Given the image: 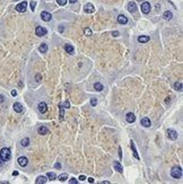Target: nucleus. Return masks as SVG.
<instances>
[{"mask_svg": "<svg viewBox=\"0 0 183 184\" xmlns=\"http://www.w3.org/2000/svg\"><path fill=\"white\" fill-rule=\"evenodd\" d=\"M69 183H70V184H78V181L72 177V178H70V180H69Z\"/></svg>", "mask_w": 183, "mask_h": 184, "instance_id": "obj_35", "label": "nucleus"}, {"mask_svg": "<svg viewBox=\"0 0 183 184\" xmlns=\"http://www.w3.org/2000/svg\"><path fill=\"white\" fill-rule=\"evenodd\" d=\"M0 157L4 159L5 162H8L11 158V151L9 148H2L0 150Z\"/></svg>", "mask_w": 183, "mask_h": 184, "instance_id": "obj_1", "label": "nucleus"}, {"mask_svg": "<svg viewBox=\"0 0 183 184\" xmlns=\"http://www.w3.org/2000/svg\"><path fill=\"white\" fill-rule=\"evenodd\" d=\"M62 105H63L64 108H69V107H70V103H69V101H66L64 103H62Z\"/></svg>", "mask_w": 183, "mask_h": 184, "instance_id": "obj_34", "label": "nucleus"}, {"mask_svg": "<svg viewBox=\"0 0 183 184\" xmlns=\"http://www.w3.org/2000/svg\"><path fill=\"white\" fill-rule=\"evenodd\" d=\"M64 50L69 54H74V46L71 44H64Z\"/></svg>", "mask_w": 183, "mask_h": 184, "instance_id": "obj_20", "label": "nucleus"}, {"mask_svg": "<svg viewBox=\"0 0 183 184\" xmlns=\"http://www.w3.org/2000/svg\"><path fill=\"white\" fill-rule=\"evenodd\" d=\"M94 89L97 90V92H102V90L104 89V87H103V85H102L101 82H95V84H94Z\"/></svg>", "mask_w": 183, "mask_h": 184, "instance_id": "obj_23", "label": "nucleus"}, {"mask_svg": "<svg viewBox=\"0 0 183 184\" xmlns=\"http://www.w3.org/2000/svg\"><path fill=\"white\" fill-rule=\"evenodd\" d=\"M20 145H22L23 147H27V146L30 145V139H28V138H24V139L20 141Z\"/></svg>", "mask_w": 183, "mask_h": 184, "instance_id": "obj_27", "label": "nucleus"}, {"mask_svg": "<svg viewBox=\"0 0 183 184\" xmlns=\"http://www.w3.org/2000/svg\"><path fill=\"white\" fill-rule=\"evenodd\" d=\"M150 40L149 36H147V35H141V36L138 37V42L139 43H146V42H148Z\"/></svg>", "mask_w": 183, "mask_h": 184, "instance_id": "obj_21", "label": "nucleus"}, {"mask_svg": "<svg viewBox=\"0 0 183 184\" xmlns=\"http://www.w3.org/2000/svg\"><path fill=\"white\" fill-rule=\"evenodd\" d=\"M79 180H80V181H85V180H86V177L84 176V175H80V176H79Z\"/></svg>", "mask_w": 183, "mask_h": 184, "instance_id": "obj_40", "label": "nucleus"}, {"mask_svg": "<svg viewBox=\"0 0 183 184\" xmlns=\"http://www.w3.org/2000/svg\"><path fill=\"white\" fill-rule=\"evenodd\" d=\"M112 36L118 37V36H120V33L118 32V31H115V32H112Z\"/></svg>", "mask_w": 183, "mask_h": 184, "instance_id": "obj_36", "label": "nucleus"}, {"mask_svg": "<svg viewBox=\"0 0 183 184\" xmlns=\"http://www.w3.org/2000/svg\"><path fill=\"white\" fill-rule=\"evenodd\" d=\"M130 144H131V149H132V152H133V156H135V158H136V159H139L140 157H139V155H138V151H137V149H136L135 142H133V141H131Z\"/></svg>", "mask_w": 183, "mask_h": 184, "instance_id": "obj_18", "label": "nucleus"}, {"mask_svg": "<svg viewBox=\"0 0 183 184\" xmlns=\"http://www.w3.org/2000/svg\"><path fill=\"white\" fill-rule=\"evenodd\" d=\"M31 10L34 11L35 10V7H36V1H31Z\"/></svg>", "mask_w": 183, "mask_h": 184, "instance_id": "obj_31", "label": "nucleus"}, {"mask_svg": "<svg viewBox=\"0 0 183 184\" xmlns=\"http://www.w3.org/2000/svg\"><path fill=\"white\" fill-rule=\"evenodd\" d=\"M15 1H18V0H15Z\"/></svg>", "mask_w": 183, "mask_h": 184, "instance_id": "obj_48", "label": "nucleus"}, {"mask_svg": "<svg viewBox=\"0 0 183 184\" xmlns=\"http://www.w3.org/2000/svg\"><path fill=\"white\" fill-rule=\"evenodd\" d=\"M11 95H13V96H16V95H17V92H16V90H13V92H11Z\"/></svg>", "mask_w": 183, "mask_h": 184, "instance_id": "obj_43", "label": "nucleus"}, {"mask_svg": "<svg viewBox=\"0 0 183 184\" xmlns=\"http://www.w3.org/2000/svg\"><path fill=\"white\" fill-rule=\"evenodd\" d=\"M126 119H127V121L129 122V123H133V122L136 121V116H135V114L133 113H128L127 114V116H126Z\"/></svg>", "mask_w": 183, "mask_h": 184, "instance_id": "obj_17", "label": "nucleus"}, {"mask_svg": "<svg viewBox=\"0 0 183 184\" xmlns=\"http://www.w3.org/2000/svg\"><path fill=\"white\" fill-rule=\"evenodd\" d=\"M174 89L175 90H179V92H182V82L181 81H176L174 84Z\"/></svg>", "mask_w": 183, "mask_h": 184, "instance_id": "obj_26", "label": "nucleus"}, {"mask_svg": "<svg viewBox=\"0 0 183 184\" xmlns=\"http://www.w3.org/2000/svg\"><path fill=\"white\" fill-rule=\"evenodd\" d=\"M177 137H179V134H177V132H176L175 130L173 129H168L167 130V138L171 140H176L177 139Z\"/></svg>", "mask_w": 183, "mask_h": 184, "instance_id": "obj_5", "label": "nucleus"}, {"mask_svg": "<svg viewBox=\"0 0 183 184\" xmlns=\"http://www.w3.org/2000/svg\"><path fill=\"white\" fill-rule=\"evenodd\" d=\"M35 34H36L38 36H45V35L48 34V30L44 28V27H42V26H38V27L35 28Z\"/></svg>", "mask_w": 183, "mask_h": 184, "instance_id": "obj_3", "label": "nucleus"}, {"mask_svg": "<svg viewBox=\"0 0 183 184\" xmlns=\"http://www.w3.org/2000/svg\"><path fill=\"white\" fill-rule=\"evenodd\" d=\"M48 181V177L46 176H38V178H36V181H35V183L36 184H43V183H45Z\"/></svg>", "mask_w": 183, "mask_h": 184, "instance_id": "obj_22", "label": "nucleus"}, {"mask_svg": "<svg viewBox=\"0 0 183 184\" xmlns=\"http://www.w3.org/2000/svg\"><path fill=\"white\" fill-rule=\"evenodd\" d=\"M38 51L42 52V53H45V52L48 51V45L45 44V43H42V44L40 45V48H38Z\"/></svg>", "mask_w": 183, "mask_h": 184, "instance_id": "obj_25", "label": "nucleus"}, {"mask_svg": "<svg viewBox=\"0 0 183 184\" xmlns=\"http://www.w3.org/2000/svg\"><path fill=\"white\" fill-rule=\"evenodd\" d=\"M54 167H56L57 169H60L61 168V164H60V163H56V164H54Z\"/></svg>", "mask_w": 183, "mask_h": 184, "instance_id": "obj_37", "label": "nucleus"}, {"mask_svg": "<svg viewBox=\"0 0 183 184\" xmlns=\"http://www.w3.org/2000/svg\"><path fill=\"white\" fill-rule=\"evenodd\" d=\"M26 7H27V2L26 1H23V2H20V4H18L16 6V10L19 11V13H24L26 10Z\"/></svg>", "mask_w": 183, "mask_h": 184, "instance_id": "obj_6", "label": "nucleus"}, {"mask_svg": "<svg viewBox=\"0 0 183 184\" xmlns=\"http://www.w3.org/2000/svg\"><path fill=\"white\" fill-rule=\"evenodd\" d=\"M41 18H42V20H44V22H50L51 18H52V16H51V14L48 13V11H42Z\"/></svg>", "mask_w": 183, "mask_h": 184, "instance_id": "obj_8", "label": "nucleus"}, {"mask_svg": "<svg viewBox=\"0 0 183 184\" xmlns=\"http://www.w3.org/2000/svg\"><path fill=\"white\" fill-rule=\"evenodd\" d=\"M40 78H41V76L38 75V76H36V81H40Z\"/></svg>", "mask_w": 183, "mask_h": 184, "instance_id": "obj_45", "label": "nucleus"}, {"mask_svg": "<svg viewBox=\"0 0 183 184\" xmlns=\"http://www.w3.org/2000/svg\"><path fill=\"white\" fill-rule=\"evenodd\" d=\"M128 10L130 11L131 14L136 13V11H137V5H136V2H133V1H130V2L128 4Z\"/></svg>", "mask_w": 183, "mask_h": 184, "instance_id": "obj_11", "label": "nucleus"}, {"mask_svg": "<svg viewBox=\"0 0 183 184\" xmlns=\"http://www.w3.org/2000/svg\"><path fill=\"white\" fill-rule=\"evenodd\" d=\"M59 108H60V116H59V120L60 121H63V116H64V107L62 105V103L59 104Z\"/></svg>", "mask_w": 183, "mask_h": 184, "instance_id": "obj_19", "label": "nucleus"}, {"mask_svg": "<svg viewBox=\"0 0 183 184\" xmlns=\"http://www.w3.org/2000/svg\"><path fill=\"white\" fill-rule=\"evenodd\" d=\"M38 134H42V136H44V134H48L49 133V129L46 127H38Z\"/></svg>", "mask_w": 183, "mask_h": 184, "instance_id": "obj_14", "label": "nucleus"}, {"mask_svg": "<svg viewBox=\"0 0 183 184\" xmlns=\"http://www.w3.org/2000/svg\"><path fill=\"white\" fill-rule=\"evenodd\" d=\"M84 11L85 13H87V14H93L94 11H95V8H94L93 4H86L85 5V7H84Z\"/></svg>", "mask_w": 183, "mask_h": 184, "instance_id": "obj_7", "label": "nucleus"}, {"mask_svg": "<svg viewBox=\"0 0 183 184\" xmlns=\"http://www.w3.org/2000/svg\"><path fill=\"white\" fill-rule=\"evenodd\" d=\"M13 175H14V176H17V175H18V172H14V173H13Z\"/></svg>", "mask_w": 183, "mask_h": 184, "instance_id": "obj_47", "label": "nucleus"}, {"mask_svg": "<svg viewBox=\"0 0 183 184\" xmlns=\"http://www.w3.org/2000/svg\"><path fill=\"white\" fill-rule=\"evenodd\" d=\"M46 177H48L49 180H56L57 175L53 172H49V173H46Z\"/></svg>", "mask_w": 183, "mask_h": 184, "instance_id": "obj_28", "label": "nucleus"}, {"mask_svg": "<svg viewBox=\"0 0 183 184\" xmlns=\"http://www.w3.org/2000/svg\"><path fill=\"white\" fill-rule=\"evenodd\" d=\"M119 157L120 158H122V151H121V148L119 147Z\"/></svg>", "mask_w": 183, "mask_h": 184, "instance_id": "obj_41", "label": "nucleus"}, {"mask_svg": "<svg viewBox=\"0 0 183 184\" xmlns=\"http://www.w3.org/2000/svg\"><path fill=\"white\" fill-rule=\"evenodd\" d=\"M68 0H57V2H58V5H60V6H64V5L67 4Z\"/></svg>", "mask_w": 183, "mask_h": 184, "instance_id": "obj_32", "label": "nucleus"}, {"mask_svg": "<svg viewBox=\"0 0 183 184\" xmlns=\"http://www.w3.org/2000/svg\"><path fill=\"white\" fill-rule=\"evenodd\" d=\"M38 112H40V113H45V112L48 111V105H46V103H44V102L38 103Z\"/></svg>", "mask_w": 183, "mask_h": 184, "instance_id": "obj_9", "label": "nucleus"}, {"mask_svg": "<svg viewBox=\"0 0 183 184\" xmlns=\"http://www.w3.org/2000/svg\"><path fill=\"white\" fill-rule=\"evenodd\" d=\"M69 2H71V4H75V2H77V0H69Z\"/></svg>", "mask_w": 183, "mask_h": 184, "instance_id": "obj_46", "label": "nucleus"}, {"mask_svg": "<svg viewBox=\"0 0 183 184\" xmlns=\"http://www.w3.org/2000/svg\"><path fill=\"white\" fill-rule=\"evenodd\" d=\"M171 175L173 178H181L182 177V168L180 166H174L171 169Z\"/></svg>", "mask_w": 183, "mask_h": 184, "instance_id": "obj_2", "label": "nucleus"}, {"mask_svg": "<svg viewBox=\"0 0 183 184\" xmlns=\"http://www.w3.org/2000/svg\"><path fill=\"white\" fill-rule=\"evenodd\" d=\"M5 101V96L4 95H0V103H2Z\"/></svg>", "mask_w": 183, "mask_h": 184, "instance_id": "obj_39", "label": "nucleus"}, {"mask_svg": "<svg viewBox=\"0 0 183 184\" xmlns=\"http://www.w3.org/2000/svg\"><path fill=\"white\" fill-rule=\"evenodd\" d=\"M118 23L121 24V25H124V24L128 23V18L124 15H119L118 16Z\"/></svg>", "mask_w": 183, "mask_h": 184, "instance_id": "obj_16", "label": "nucleus"}, {"mask_svg": "<svg viewBox=\"0 0 183 184\" xmlns=\"http://www.w3.org/2000/svg\"><path fill=\"white\" fill-rule=\"evenodd\" d=\"M88 182H89V183H94V178L93 177H89V178H88Z\"/></svg>", "mask_w": 183, "mask_h": 184, "instance_id": "obj_42", "label": "nucleus"}, {"mask_svg": "<svg viewBox=\"0 0 183 184\" xmlns=\"http://www.w3.org/2000/svg\"><path fill=\"white\" fill-rule=\"evenodd\" d=\"M140 123H141V125H144L145 128H149L150 125H151V122H150V120L148 118H142Z\"/></svg>", "mask_w": 183, "mask_h": 184, "instance_id": "obj_15", "label": "nucleus"}, {"mask_svg": "<svg viewBox=\"0 0 183 184\" xmlns=\"http://www.w3.org/2000/svg\"><path fill=\"white\" fill-rule=\"evenodd\" d=\"M84 33H85V35H86V36H90V35L93 34V32H92V30H90L89 27H86V28L84 30Z\"/></svg>", "mask_w": 183, "mask_h": 184, "instance_id": "obj_29", "label": "nucleus"}, {"mask_svg": "<svg viewBox=\"0 0 183 184\" xmlns=\"http://www.w3.org/2000/svg\"><path fill=\"white\" fill-rule=\"evenodd\" d=\"M113 167H114V169H115L116 172H119V173H123V167H122V165H121V163L120 162H113Z\"/></svg>", "mask_w": 183, "mask_h": 184, "instance_id": "obj_10", "label": "nucleus"}, {"mask_svg": "<svg viewBox=\"0 0 183 184\" xmlns=\"http://www.w3.org/2000/svg\"><path fill=\"white\" fill-rule=\"evenodd\" d=\"M163 17H164V19H166V20H170V19H172V17H173V15H172V13L171 11H165L164 14H163Z\"/></svg>", "mask_w": 183, "mask_h": 184, "instance_id": "obj_24", "label": "nucleus"}, {"mask_svg": "<svg viewBox=\"0 0 183 184\" xmlns=\"http://www.w3.org/2000/svg\"><path fill=\"white\" fill-rule=\"evenodd\" d=\"M139 1H141V0H139Z\"/></svg>", "mask_w": 183, "mask_h": 184, "instance_id": "obj_49", "label": "nucleus"}, {"mask_svg": "<svg viewBox=\"0 0 183 184\" xmlns=\"http://www.w3.org/2000/svg\"><path fill=\"white\" fill-rule=\"evenodd\" d=\"M59 180L61 181V182H64V181H67L68 180V175L66 173H63V174H61L59 176Z\"/></svg>", "mask_w": 183, "mask_h": 184, "instance_id": "obj_30", "label": "nucleus"}, {"mask_svg": "<svg viewBox=\"0 0 183 184\" xmlns=\"http://www.w3.org/2000/svg\"><path fill=\"white\" fill-rule=\"evenodd\" d=\"M18 164L19 166H22V167H25V166H27V164H28V159H27V157H24V156H22V157H19L18 158Z\"/></svg>", "mask_w": 183, "mask_h": 184, "instance_id": "obj_12", "label": "nucleus"}, {"mask_svg": "<svg viewBox=\"0 0 183 184\" xmlns=\"http://www.w3.org/2000/svg\"><path fill=\"white\" fill-rule=\"evenodd\" d=\"M97 104V100L96 98H90V105H92V106H95V105H96Z\"/></svg>", "mask_w": 183, "mask_h": 184, "instance_id": "obj_33", "label": "nucleus"}, {"mask_svg": "<svg viewBox=\"0 0 183 184\" xmlns=\"http://www.w3.org/2000/svg\"><path fill=\"white\" fill-rule=\"evenodd\" d=\"M140 8H141V11L145 14V15H147V14H149L150 13V4L149 2H147V1L142 2Z\"/></svg>", "mask_w": 183, "mask_h": 184, "instance_id": "obj_4", "label": "nucleus"}, {"mask_svg": "<svg viewBox=\"0 0 183 184\" xmlns=\"http://www.w3.org/2000/svg\"><path fill=\"white\" fill-rule=\"evenodd\" d=\"M13 107H14V111H15V112H17V113H22L23 110H24L23 105L20 103H18V102H16V103L13 105Z\"/></svg>", "mask_w": 183, "mask_h": 184, "instance_id": "obj_13", "label": "nucleus"}, {"mask_svg": "<svg viewBox=\"0 0 183 184\" xmlns=\"http://www.w3.org/2000/svg\"><path fill=\"white\" fill-rule=\"evenodd\" d=\"M101 184H110L108 181H104V182H101Z\"/></svg>", "mask_w": 183, "mask_h": 184, "instance_id": "obj_44", "label": "nucleus"}, {"mask_svg": "<svg viewBox=\"0 0 183 184\" xmlns=\"http://www.w3.org/2000/svg\"><path fill=\"white\" fill-rule=\"evenodd\" d=\"M5 163H6V162H5L4 159L0 157V167H1V166H4V165H5Z\"/></svg>", "mask_w": 183, "mask_h": 184, "instance_id": "obj_38", "label": "nucleus"}]
</instances>
